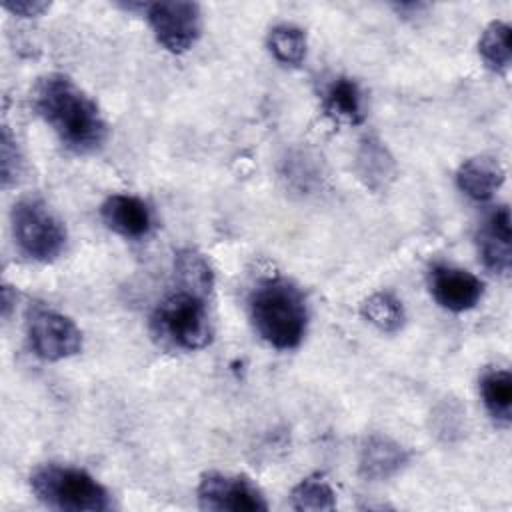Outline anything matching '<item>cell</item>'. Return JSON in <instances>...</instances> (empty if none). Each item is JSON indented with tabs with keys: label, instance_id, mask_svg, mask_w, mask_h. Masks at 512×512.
I'll return each mask as SVG.
<instances>
[{
	"label": "cell",
	"instance_id": "cell-1",
	"mask_svg": "<svg viewBox=\"0 0 512 512\" xmlns=\"http://www.w3.org/2000/svg\"><path fill=\"white\" fill-rule=\"evenodd\" d=\"M34 108L70 152L94 154L104 146L106 120L70 76L60 72L42 76L34 88Z\"/></svg>",
	"mask_w": 512,
	"mask_h": 512
},
{
	"label": "cell",
	"instance_id": "cell-2",
	"mask_svg": "<svg viewBox=\"0 0 512 512\" xmlns=\"http://www.w3.org/2000/svg\"><path fill=\"white\" fill-rule=\"evenodd\" d=\"M250 318L256 332L274 348H296L308 324L302 292L284 278L262 280L250 296Z\"/></svg>",
	"mask_w": 512,
	"mask_h": 512
},
{
	"label": "cell",
	"instance_id": "cell-3",
	"mask_svg": "<svg viewBox=\"0 0 512 512\" xmlns=\"http://www.w3.org/2000/svg\"><path fill=\"white\" fill-rule=\"evenodd\" d=\"M34 496L48 508L70 512H102L110 508L106 488L82 468L42 464L30 474Z\"/></svg>",
	"mask_w": 512,
	"mask_h": 512
},
{
	"label": "cell",
	"instance_id": "cell-4",
	"mask_svg": "<svg viewBox=\"0 0 512 512\" xmlns=\"http://www.w3.org/2000/svg\"><path fill=\"white\" fill-rule=\"evenodd\" d=\"M152 326L164 342L180 350H200L212 340L206 298L180 288L158 304Z\"/></svg>",
	"mask_w": 512,
	"mask_h": 512
},
{
	"label": "cell",
	"instance_id": "cell-5",
	"mask_svg": "<svg viewBox=\"0 0 512 512\" xmlns=\"http://www.w3.org/2000/svg\"><path fill=\"white\" fill-rule=\"evenodd\" d=\"M12 234L22 254L36 262H52L66 250L62 220L36 198H26L12 208Z\"/></svg>",
	"mask_w": 512,
	"mask_h": 512
},
{
	"label": "cell",
	"instance_id": "cell-6",
	"mask_svg": "<svg viewBox=\"0 0 512 512\" xmlns=\"http://www.w3.org/2000/svg\"><path fill=\"white\" fill-rule=\"evenodd\" d=\"M146 18L156 40L174 54L190 50L202 32V12L196 2L170 0L146 4Z\"/></svg>",
	"mask_w": 512,
	"mask_h": 512
},
{
	"label": "cell",
	"instance_id": "cell-7",
	"mask_svg": "<svg viewBox=\"0 0 512 512\" xmlns=\"http://www.w3.org/2000/svg\"><path fill=\"white\" fill-rule=\"evenodd\" d=\"M198 506L210 512H262L268 502L260 488L246 476L220 472L204 474L198 484Z\"/></svg>",
	"mask_w": 512,
	"mask_h": 512
},
{
	"label": "cell",
	"instance_id": "cell-8",
	"mask_svg": "<svg viewBox=\"0 0 512 512\" xmlns=\"http://www.w3.org/2000/svg\"><path fill=\"white\" fill-rule=\"evenodd\" d=\"M32 350L50 362L70 358L82 350L80 328L64 314L50 308H34L28 318Z\"/></svg>",
	"mask_w": 512,
	"mask_h": 512
},
{
	"label": "cell",
	"instance_id": "cell-9",
	"mask_svg": "<svg viewBox=\"0 0 512 512\" xmlns=\"http://www.w3.org/2000/svg\"><path fill=\"white\" fill-rule=\"evenodd\" d=\"M430 292L442 308L450 312H466L480 302L484 284L464 268L442 264L430 274Z\"/></svg>",
	"mask_w": 512,
	"mask_h": 512
},
{
	"label": "cell",
	"instance_id": "cell-10",
	"mask_svg": "<svg viewBox=\"0 0 512 512\" xmlns=\"http://www.w3.org/2000/svg\"><path fill=\"white\" fill-rule=\"evenodd\" d=\"M406 464V448L388 436L370 434L360 446L358 472L366 480H388L394 474H398Z\"/></svg>",
	"mask_w": 512,
	"mask_h": 512
},
{
	"label": "cell",
	"instance_id": "cell-11",
	"mask_svg": "<svg viewBox=\"0 0 512 512\" xmlns=\"http://www.w3.org/2000/svg\"><path fill=\"white\" fill-rule=\"evenodd\" d=\"M104 224L124 238H144L152 228V212L132 194H112L100 208Z\"/></svg>",
	"mask_w": 512,
	"mask_h": 512
},
{
	"label": "cell",
	"instance_id": "cell-12",
	"mask_svg": "<svg viewBox=\"0 0 512 512\" xmlns=\"http://www.w3.org/2000/svg\"><path fill=\"white\" fill-rule=\"evenodd\" d=\"M512 228H510V210L506 206L496 208L484 226L478 232V250L486 268L496 274H508L512 264L510 248Z\"/></svg>",
	"mask_w": 512,
	"mask_h": 512
},
{
	"label": "cell",
	"instance_id": "cell-13",
	"mask_svg": "<svg viewBox=\"0 0 512 512\" xmlns=\"http://www.w3.org/2000/svg\"><path fill=\"white\" fill-rule=\"evenodd\" d=\"M356 174L366 188L380 192L396 178V162L390 150L376 136H366L356 152Z\"/></svg>",
	"mask_w": 512,
	"mask_h": 512
},
{
	"label": "cell",
	"instance_id": "cell-14",
	"mask_svg": "<svg viewBox=\"0 0 512 512\" xmlns=\"http://www.w3.org/2000/svg\"><path fill=\"white\" fill-rule=\"evenodd\" d=\"M458 188L472 200L484 202L494 196V192L504 182V168L496 158L474 156L462 162L456 174Z\"/></svg>",
	"mask_w": 512,
	"mask_h": 512
},
{
	"label": "cell",
	"instance_id": "cell-15",
	"mask_svg": "<svg viewBox=\"0 0 512 512\" xmlns=\"http://www.w3.org/2000/svg\"><path fill=\"white\" fill-rule=\"evenodd\" d=\"M324 110L340 124H360L364 120V98L356 80L336 76L322 94Z\"/></svg>",
	"mask_w": 512,
	"mask_h": 512
},
{
	"label": "cell",
	"instance_id": "cell-16",
	"mask_svg": "<svg viewBox=\"0 0 512 512\" xmlns=\"http://www.w3.org/2000/svg\"><path fill=\"white\" fill-rule=\"evenodd\" d=\"M174 272H176V282L180 290H188L202 298L210 294L214 284V274L208 260L200 252L192 248L180 250L174 258Z\"/></svg>",
	"mask_w": 512,
	"mask_h": 512
},
{
	"label": "cell",
	"instance_id": "cell-17",
	"mask_svg": "<svg viewBox=\"0 0 512 512\" xmlns=\"http://www.w3.org/2000/svg\"><path fill=\"white\" fill-rule=\"evenodd\" d=\"M478 52L484 64L496 72L506 74L512 62V28L502 20L490 22L478 42Z\"/></svg>",
	"mask_w": 512,
	"mask_h": 512
},
{
	"label": "cell",
	"instance_id": "cell-18",
	"mask_svg": "<svg viewBox=\"0 0 512 512\" xmlns=\"http://www.w3.org/2000/svg\"><path fill=\"white\" fill-rule=\"evenodd\" d=\"M480 394L488 414L508 426L512 418V376L508 370H490L480 380Z\"/></svg>",
	"mask_w": 512,
	"mask_h": 512
},
{
	"label": "cell",
	"instance_id": "cell-19",
	"mask_svg": "<svg viewBox=\"0 0 512 512\" xmlns=\"http://www.w3.org/2000/svg\"><path fill=\"white\" fill-rule=\"evenodd\" d=\"M362 316L382 332H396L404 324L402 302L390 292H374L360 306Z\"/></svg>",
	"mask_w": 512,
	"mask_h": 512
},
{
	"label": "cell",
	"instance_id": "cell-20",
	"mask_svg": "<svg viewBox=\"0 0 512 512\" xmlns=\"http://www.w3.org/2000/svg\"><path fill=\"white\" fill-rule=\"evenodd\" d=\"M268 48L280 64L300 66L302 60L306 58V36L296 26L280 24L270 30Z\"/></svg>",
	"mask_w": 512,
	"mask_h": 512
},
{
	"label": "cell",
	"instance_id": "cell-21",
	"mask_svg": "<svg viewBox=\"0 0 512 512\" xmlns=\"http://www.w3.org/2000/svg\"><path fill=\"white\" fill-rule=\"evenodd\" d=\"M294 510H332L336 506V494L322 478H306L294 486L292 494Z\"/></svg>",
	"mask_w": 512,
	"mask_h": 512
},
{
	"label": "cell",
	"instance_id": "cell-22",
	"mask_svg": "<svg viewBox=\"0 0 512 512\" xmlns=\"http://www.w3.org/2000/svg\"><path fill=\"white\" fill-rule=\"evenodd\" d=\"M0 166H2V186L10 188L12 184L18 182L22 174V154L18 150L16 138L10 134V128H2V140H0Z\"/></svg>",
	"mask_w": 512,
	"mask_h": 512
},
{
	"label": "cell",
	"instance_id": "cell-23",
	"mask_svg": "<svg viewBox=\"0 0 512 512\" xmlns=\"http://www.w3.org/2000/svg\"><path fill=\"white\" fill-rule=\"evenodd\" d=\"M2 8H6L8 12L22 16V18H36L40 14H44L50 4L48 2H40V0H4Z\"/></svg>",
	"mask_w": 512,
	"mask_h": 512
}]
</instances>
